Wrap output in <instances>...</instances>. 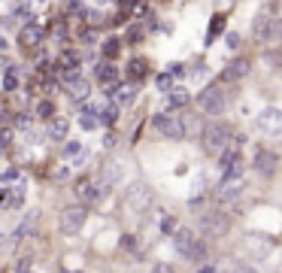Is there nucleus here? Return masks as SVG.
<instances>
[{"instance_id":"nucleus-1","label":"nucleus","mask_w":282,"mask_h":273,"mask_svg":"<svg viewBox=\"0 0 282 273\" xmlns=\"http://www.w3.org/2000/svg\"><path fill=\"white\" fill-rule=\"evenodd\" d=\"M152 204H155V191H152L146 182H134V185H128V188H125L122 207H125V213H128V216L143 219V216L152 210Z\"/></svg>"},{"instance_id":"nucleus-2","label":"nucleus","mask_w":282,"mask_h":273,"mask_svg":"<svg viewBox=\"0 0 282 273\" xmlns=\"http://www.w3.org/2000/svg\"><path fill=\"white\" fill-rule=\"evenodd\" d=\"M85 219H88V210H85L82 204H70V207H64V210L58 213V228H61L64 237H76V234L82 231Z\"/></svg>"},{"instance_id":"nucleus-3","label":"nucleus","mask_w":282,"mask_h":273,"mask_svg":"<svg viewBox=\"0 0 282 273\" xmlns=\"http://www.w3.org/2000/svg\"><path fill=\"white\" fill-rule=\"evenodd\" d=\"M200 140H204V149H207V152L219 155V152H225V149L231 146V128H228V125H222V122L207 125V128H204V134H200Z\"/></svg>"},{"instance_id":"nucleus-4","label":"nucleus","mask_w":282,"mask_h":273,"mask_svg":"<svg viewBox=\"0 0 282 273\" xmlns=\"http://www.w3.org/2000/svg\"><path fill=\"white\" fill-rule=\"evenodd\" d=\"M197 106H200L204 112H210V115L225 112V109H228V94H225V88H219V85L204 88V91L197 94Z\"/></svg>"},{"instance_id":"nucleus-5","label":"nucleus","mask_w":282,"mask_h":273,"mask_svg":"<svg viewBox=\"0 0 282 273\" xmlns=\"http://www.w3.org/2000/svg\"><path fill=\"white\" fill-rule=\"evenodd\" d=\"M200 231L207 237H225L231 231V219L225 213H219V210H210V213L200 216Z\"/></svg>"},{"instance_id":"nucleus-6","label":"nucleus","mask_w":282,"mask_h":273,"mask_svg":"<svg viewBox=\"0 0 282 273\" xmlns=\"http://www.w3.org/2000/svg\"><path fill=\"white\" fill-rule=\"evenodd\" d=\"M103 194H106V185H103V182H91V179H79V182H76V198H79L82 204H88V207L100 204Z\"/></svg>"},{"instance_id":"nucleus-7","label":"nucleus","mask_w":282,"mask_h":273,"mask_svg":"<svg viewBox=\"0 0 282 273\" xmlns=\"http://www.w3.org/2000/svg\"><path fill=\"white\" fill-rule=\"evenodd\" d=\"M155 131L167 140H185V128L176 115H155Z\"/></svg>"},{"instance_id":"nucleus-8","label":"nucleus","mask_w":282,"mask_h":273,"mask_svg":"<svg viewBox=\"0 0 282 273\" xmlns=\"http://www.w3.org/2000/svg\"><path fill=\"white\" fill-rule=\"evenodd\" d=\"M258 131L261 134H282V109L276 106H267L264 112H258Z\"/></svg>"},{"instance_id":"nucleus-9","label":"nucleus","mask_w":282,"mask_h":273,"mask_svg":"<svg viewBox=\"0 0 282 273\" xmlns=\"http://www.w3.org/2000/svg\"><path fill=\"white\" fill-rule=\"evenodd\" d=\"M243 191H246V182H243L240 176H231V179H225L222 188H219V204H234V201L243 198Z\"/></svg>"},{"instance_id":"nucleus-10","label":"nucleus","mask_w":282,"mask_h":273,"mask_svg":"<svg viewBox=\"0 0 282 273\" xmlns=\"http://www.w3.org/2000/svg\"><path fill=\"white\" fill-rule=\"evenodd\" d=\"M36 228H39V210H30V213L18 222V228H15V240H24V237L36 234Z\"/></svg>"},{"instance_id":"nucleus-11","label":"nucleus","mask_w":282,"mask_h":273,"mask_svg":"<svg viewBox=\"0 0 282 273\" xmlns=\"http://www.w3.org/2000/svg\"><path fill=\"white\" fill-rule=\"evenodd\" d=\"M252 33L261 40V43H270L273 40V15H258L252 21Z\"/></svg>"},{"instance_id":"nucleus-12","label":"nucleus","mask_w":282,"mask_h":273,"mask_svg":"<svg viewBox=\"0 0 282 273\" xmlns=\"http://www.w3.org/2000/svg\"><path fill=\"white\" fill-rule=\"evenodd\" d=\"M39 40H43V27H39V24H33V21H27V24L21 27V33H18V43H21L24 49L39 46Z\"/></svg>"},{"instance_id":"nucleus-13","label":"nucleus","mask_w":282,"mask_h":273,"mask_svg":"<svg viewBox=\"0 0 282 273\" xmlns=\"http://www.w3.org/2000/svg\"><path fill=\"white\" fill-rule=\"evenodd\" d=\"M255 170L264 173V176L276 173V155H273L270 149H258V152H255Z\"/></svg>"},{"instance_id":"nucleus-14","label":"nucleus","mask_w":282,"mask_h":273,"mask_svg":"<svg viewBox=\"0 0 282 273\" xmlns=\"http://www.w3.org/2000/svg\"><path fill=\"white\" fill-rule=\"evenodd\" d=\"M197 243V234L194 231H188V228H179L176 234H173V246H176V252L179 255H188V249Z\"/></svg>"},{"instance_id":"nucleus-15","label":"nucleus","mask_w":282,"mask_h":273,"mask_svg":"<svg viewBox=\"0 0 282 273\" xmlns=\"http://www.w3.org/2000/svg\"><path fill=\"white\" fill-rule=\"evenodd\" d=\"M179 122H182V128H185V137H200L204 134V119L200 115H194V112H182L179 115Z\"/></svg>"},{"instance_id":"nucleus-16","label":"nucleus","mask_w":282,"mask_h":273,"mask_svg":"<svg viewBox=\"0 0 282 273\" xmlns=\"http://www.w3.org/2000/svg\"><path fill=\"white\" fill-rule=\"evenodd\" d=\"M109 91L115 94V103H118V106H128V103H134V97H137V91H140V88H137V85H131V82H125V85H112Z\"/></svg>"},{"instance_id":"nucleus-17","label":"nucleus","mask_w":282,"mask_h":273,"mask_svg":"<svg viewBox=\"0 0 282 273\" xmlns=\"http://www.w3.org/2000/svg\"><path fill=\"white\" fill-rule=\"evenodd\" d=\"M64 88H67V94H70L73 100H82V97H88V82H85V79H79V76H73V79H64Z\"/></svg>"},{"instance_id":"nucleus-18","label":"nucleus","mask_w":282,"mask_h":273,"mask_svg":"<svg viewBox=\"0 0 282 273\" xmlns=\"http://www.w3.org/2000/svg\"><path fill=\"white\" fill-rule=\"evenodd\" d=\"M122 179H125V170H122V164H115V161H112V164H106V167H103V179H100V182H103L106 188L118 185Z\"/></svg>"},{"instance_id":"nucleus-19","label":"nucleus","mask_w":282,"mask_h":273,"mask_svg":"<svg viewBox=\"0 0 282 273\" xmlns=\"http://www.w3.org/2000/svg\"><path fill=\"white\" fill-rule=\"evenodd\" d=\"M246 73H249V61H243V58H240V61H234V64L222 73V79H225V82H237V79H243Z\"/></svg>"},{"instance_id":"nucleus-20","label":"nucleus","mask_w":282,"mask_h":273,"mask_svg":"<svg viewBox=\"0 0 282 273\" xmlns=\"http://www.w3.org/2000/svg\"><path fill=\"white\" fill-rule=\"evenodd\" d=\"M67 131H70V122H67V119H55V115L49 119V137H52V140H64Z\"/></svg>"},{"instance_id":"nucleus-21","label":"nucleus","mask_w":282,"mask_h":273,"mask_svg":"<svg viewBox=\"0 0 282 273\" xmlns=\"http://www.w3.org/2000/svg\"><path fill=\"white\" fill-rule=\"evenodd\" d=\"M100 109H94V106H85L82 109V115H79V125L85 128V131H91V128H97L100 125V115H97Z\"/></svg>"},{"instance_id":"nucleus-22","label":"nucleus","mask_w":282,"mask_h":273,"mask_svg":"<svg viewBox=\"0 0 282 273\" xmlns=\"http://www.w3.org/2000/svg\"><path fill=\"white\" fill-rule=\"evenodd\" d=\"M97 79H100L103 85H109V88H112V85H115V79H118V70H115V67H109V64H100V67H97Z\"/></svg>"},{"instance_id":"nucleus-23","label":"nucleus","mask_w":282,"mask_h":273,"mask_svg":"<svg viewBox=\"0 0 282 273\" xmlns=\"http://www.w3.org/2000/svg\"><path fill=\"white\" fill-rule=\"evenodd\" d=\"M188 106V91H170V112Z\"/></svg>"},{"instance_id":"nucleus-24","label":"nucleus","mask_w":282,"mask_h":273,"mask_svg":"<svg viewBox=\"0 0 282 273\" xmlns=\"http://www.w3.org/2000/svg\"><path fill=\"white\" fill-rule=\"evenodd\" d=\"M185 258H188V261H194V264H200V261L207 258V243H204V240H197V243L188 249V255H185Z\"/></svg>"},{"instance_id":"nucleus-25","label":"nucleus","mask_w":282,"mask_h":273,"mask_svg":"<svg viewBox=\"0 0 282 273\" xmlns=\"http://www.w3.org/2000/svg\"><path fill=\"white\" fill-rule=\"evenodd\" d=\"M79 64V55L76 52H61V58H58V67L61 70H73Z\"/></svg>"},{"instance_id":"nucleus-26","label":"nucleus","mask_w":282,"mask_h":273,"mask_svg":"<svg viewBox=\"0 0 282 273\" xmlns=\"http://www.w3.org/2000/svg\"><path fill=\"white\" fill-rule=\"evenodd\" d=\"M100 112H103V115H100L103 125H115V119H118V103H109V106H103Z\"/></svg>"},{"instance_id":"nucleus-27","label":"nucleus","mask_w":282,"mask_h":273,"mask_svg":"<svg viewBox=\"0 0 282 273\" xmlns=\"http://www.w3.org/2000/svg\"><path fill=\"white\" fill-rule=\"evenodd\" d=\"M155 85H158V91L170 94V91H173V73H161V76L155 79Z\"/></svg>"},{"instance_id":"nucleus-28","label":"nucleus","mask_w":282,"mask_h":273,"mask_svg":"<svg viewBox=\"0 0 282 273\" xmlns=\"http://www.w3.org/2000/svg\"><path fill=\"white\" fill-rule=\"evenodd\" d=\"M222 27H225V15H216L213 24H210V30H207V43H213V36L222 33Z\"/></svg>"},{"instance_id":"nucleus-29","label":"nucleus","mask_w":282,"mask_h":273,"mask_svg":"<svg viewBox=\"0 0 282 273\" xmlns=\"http://www.w3.org/2000/svg\"><path fill=\"white\" fill-rule=\"evenodd\" d=\"M52 115H55L52 100H39V103H36V119H52Z\"/></svg>"},{"instance_id":"nucleus-30","label":"nucleus","mask_w":282,"mask_h":273,"mask_svg":"<svg viewBox=\"0 0 282 273\" xmlns=\"http://www.w3.org/2000/svg\"><path fill=\"white\" fill-rule=\"evenodd\" d=\"M118 49H122V43H118L115 36L103 43V55H106V58H115V55H118Z\"/></svg>"},{"instance_id":"nucleus-31","label":"nucleus","mask_w":282,"mask_h":273,"mask_svg":"<svg viewBox=\"0 0 282 273\" xmlns=\"http://www.w3.org/2000/svg\"><path fill=\"white\" fill-rule=\"evenodd\" d=\"M15 85H18L15 70H6V73H3V88H6V91H15Z\"/></svg>"},{"instance_id":"nucleus-32","label":"nucleus","mask_w":282,"mask_h":273,"mask_svg":"<svg viewBox=\"0 0 282 273\" xmlns=\"http://www.w3.org/2000/svg\"><path fill=\"white\" fill-rule=\"evenodd\" d=\"M128 73H131V76H137V79H140V76H143V73H146V61H131V67H128Z\"/></svg>"},{"instance_id":"nucleus-33","label":"nucleus","mask_w":282,"mask_h":273,"mask_svg":"<svg viewBox=\"0 0 282 273\" xmlns=\"http://www.w3.org/2000/svg\"><path fill=\"white\" fill-rule=\"evenodd\" d=\"M273 40H279V43H282V15L273 18Z\"/></svg>"},{"instance_id":"nucleus-34","label":"nucleus","mask_w":282,"mask_h":273,"mask_svg":"<svg viewBox=\"0 0 282 273\" xmlns=\"http://www.w3.org/2000/svg\"><path fill=\"white\" fill-rule=\"evenodd\" d=\"M79 152H82V149H79V143H67V155H70V158H76Z\"/></svg>"},{"instance_id":"nucleus-35","label":"nucleus","mask_w":282,"mask_h":273,"mask_svg":"<svg viewBox=\"0 0 282 273\" xmlns=\"http://www.w3.org/2000/svg\"><path fill=\"white\" fill-rule=\"evenodd\" d=\"M12 179H18V170H6V173L0 176V182H12Z\"/></svg>"},{"instance_id":"nucleus-36","label":"nucleus","mask_w":282,"mask_h":273,"mask_svg":"<svg viewBox=\"0 0 282 273\" xmlns=\"http://www.w3.org/2000/svg\"><path fill=\"white\" fill-rule=\"evenodd\" d=\"M161 228L170 234V231H176V222H173V219H164V222H161Z\"/></svg>"},{"instance_id":"nucleus-37","label":"nucleus","mask_w":282,"mask_h":273,"mask_svg":"<svg viewBox=\"0 0 282 273\" xmlns=\"http://www.w3.org/2000/svg\"><path fill=\"white\" fill-rule=\"evenodd\" d=\"M18 18L27 21V18H30V9H27V6H18Z\"/></svg>"},{"instance_id":"nucleus-38","label":"nucleus","mask_w":282,"mask_h":273,"mask_svg":"<svg viewBox=\"0 0 282 273\" xmlns=\"http://www.w3.org/2000/svg\"><path fill=\"white\" fill-rule=\"evenodd\" d=\"M228 46L237 49V46H240V36H237V33H228Z\"/></svg>"},{"instance_id":"nucleus-39","label":"nucleus","mask_w":282,"mask_h":273,"mask_svg":"<svg viewBox=\"0 0 282 273\" xmlns=\"http://www.w3.org/2000/svg\"><path fill=\"white\" fill-rule=\"evenodd\" d=\"M18 270H30V255H24V258L18 261Z\"/></svg>"},{"instance_id":"nucleus-40","label":"nucleus","mask_w":282,"mask_h":273,"mask_svg":"<svg viewBox=\"0 0 282 273\" xmlns=\"http://www.w3.org/2000/svg\"><path fill=\"white\" fill-rule=\"evenodd\" d=\"M6 249H9V240H6V234H3V231H0V255H3V252H6Z\"/></svg>"},{"instance_id":"nucleus-41","label":"nucleus","mask_w":282,"mask_h":273,"mask_svg":"<svg viewBox=\"0 0 282 273\" xmlns=\"http://www.w3.org/2000/svg\"><path fill=\"white\" fill-rule=\"evenodd\" d=\"M170 73H173V76H182V73H185V67H182V64H173V70H170Z\"/></svg>"},{"instance_id":"nucleus-42","label":"nucleus","mask_w":282,"mask_h":273,"mask_svg":"<svg viewBox=\"0 0 282 273\" xmlns=\"http://www.w3.org/2000/svg\"><path fill=\"white\" fill-rule=\"evenodd\" d=\"M67 6H73V9H76V6H79V0H67Z\"/></svg>"}]
</instances>
